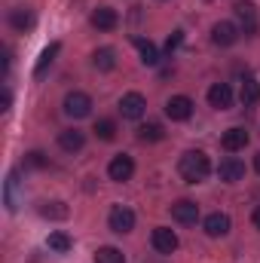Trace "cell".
I'll return each instance as SVG.
<instances>
[{
    "instance_id": "6da1fadb",
    "label": "cell",
    "mask_w": 260,
    "mask_h": 263,
    "mask_svg": "<svg viewBox=\"0 0 260 263\" xmlns=\"http://www.w3.org/2000/svg\"><path fill=\"white\" fill-rule=\"evenodd\" d=\"M178 175L187 181V184H202L208 175H211V162L202 150H187L181 159H178Z\"/></svg>"
},
{
    "instance_id": "7a4b0ae2",
    "label": "cell",
    "mask_w": 260,
    "mask_h": 263,
    "mask_svg": "<svg viewBox=\"0 0 260 263\" xmlns=\"http://www.w3.org/2000/svg\"><path fill=\"white\" fill-rule=\"evenodd\" d=\"M233 12H236V18L242 22V31H245L248 37H254L260 31V12L251 0H236V3H233Z\"/></svg>"
},
{
    "instance_id": "3957f363",
    "label": "cell",
    "mask_w": 260,
    "mask_h": 263,
    "mask_svg": "<svg viewBox=\"0 0 260 263\" xmlns=\"http://www.w3.org/2000/svg\"><path fill=\"white\" fill-rule=\"evenodd\" d=\"M107 227H110V233H117V236L132 233V230H135V211L126 208V205H114L110 214H107Z\"/></svg>"
},
{
    "instance_id": "277c9868",
    "label": "cell",
    "mask_w": 260,
    "mask_h": 263,
    "mask_svg": "<svg viewBox=\"0 0 260 263\" xmlns=\"http://www.w3.org/2000/svg\"><path fill=\"white\" fill-rule=\"evenodd\" d=\"M65 114L70 120H86L92 114V98L86 92H67L65 95Z\"/></svg>"
},
{
    "instance_id": "5b68a950",
    "label": "cell",
    "mask_w": 260,
    "mask_h": 263,
    "mask_svg": "<svg viewBox=\"0 0 260 263\" xmlns=\"http://www.w3.org/2000/svg\"><path fill=\"white\" fill-rule=\"evenodd\" d=\"M120 114H123V120H141L147 114V98L141 92H126L120 98Z\"/></svg>"
},
{
    "instance_id": "8992f818",
    "label": "cell",
    "mask_w": 260,
    "mask_h": 263,
    "mask_svg": "<svg viewBox=\"0 0 260 263\" xmlns=\"http://www.w3.org/2000/svg\"><path fill=\"white\" fill-rule=\"evenodd\" d=\"M190 114H193V98H187V95H172V98L165 101V117H169L172 123H184V120H190Z\"/></svg>"
},
{
    "instance_id": "52a82bcc",
    "label": "cell",
    "mask_w": 260,
    "mask_h": 263,
    "mask_svg": "<svg viewBox=\"0 0 260 263\" xmlns=\"http://www.w3.org/2000/svg\"><path fill=\"white\" fill-rule=\"evenodd\" d=\"M150 242H153V251L156 254H175L178 251V233L175 230H169V227H156L153 230V236H150Z\"/></svg>"
},
{
    "instance_id": "ba28073f",
    "label": "cell",
    "mask_w": 260,
    "mask_h": 263,
    "mask_svg": "<svg viewBox=\"0 0 260 263\" xmlns=\"http://www.w3.org/2000/svg\"><path fill=\"white\" fill-rule=\"evenodd\" d=\"M132 175H135V162H132V156L120 153V156H114V159H110V165H107V178H110V181L126 184Z\"/></svg>"
},
{
    "instance_id": "9c48e42d",
    "label": "cell",
    "mask_w": 260,
    "mask_h": 263,
    "mask_svg": "<svg viewBox=\"0 0 260 263\" xmlns=\"http://www.w3.org/2000/svg\"><path fill=\"white\" fill-rule=\"evenodd\" d=\"M217 178H220V181H227V184L242 181V178H245V162H242V159H236V156L220 159V165H217Z\"/></svg>"
},
{
    "instance_id": "30bf717a",
    "label": "cell",
    "mask_w": 260,
    "mask_h": 263,
    "mask_svg": "<svg viewBox=\"0 0 260 263\" xmlns=\"http://www.w3.org/2000/svg\"><path fill=\"white\" fill-rule=\"evenodd\" d=\"M172 217L178 223H184V227H193L196 220H199V205H196L193 199H178L172 205Z\"/></svg>"
},
{
    "instance_id": "8fae6325",
    "label": "cell",
    "mask_w": 260,
    "mask_h": 263,
    "mask_svg": "<svg viewBox=\"0 0 260 263\" xmlns=\"http://www.w3.org/2000/svg\"><path fill=\"white\" fill-rule=\"evenodd\" d=\"M34 25H37L34 9H28V6H15V9H9V28H12V31L25 34V31H31Z\"/></svg>"
},
{
    "instance_id": "7c38bea8",
    "label": "cell",
    "mask_w": 260,
    "mask_h": 263,
    "mask_svg": "<svg viewBox=\"0 0 260 263\" xmlns=\"http://www.w3.org/2000/svg\"><path fill=\"white\" fill-rule=\"evenodd\" d=\"M208 104H211L214 110H230V107H233V89H230L227 83H214V86L208 89Z\"/></svg>"
},
{
    "instance_id": "4fadbf2b",
    "label": "cell",
    "mask_w": 260,
    "mask_h": 263,
    "mask_svg": "<svg viewBox=\"0 0 260 263\" xmlns=\"http://www.w3.org/2000/svg\"><path fill=\"white\" fill-rule=\"evenodd\" d=\"M205 236H211V239H220V236H227L230 233V214H224V211H211L208 217H205Z\"/></svg>"
},
{
    "instance_id": "5bb4252c",
    "label": "cell",
    "mask_w": 260,
    "mask_h": 263,
    "mask_svg": "<svg viewBox=\"0 0 260 263\" xmlns=\"http://www.w3.org/2000/svg\"><path fill=\"white\" fill-rule=\"evenodd\" d=\"M220 147H224L227 153H239V150H245V147H248V132L239 129V126L227 129L224 135H220Z\"/></svg>"
},
{
    "instance_id": "9a60e30c",
    "label": "cell",
    "mask_w": 260,
    "mask_h": 263,
    "mask_svg": "<svg viewBox=\"0 0 260 263\" xmlns=\"http://www.w3.org/2000/svg\"><path fill=\"white\" fill-rule=\"evenodd\" d=\"M211 40H214V46H233L239 40V28L233 22H217L211 28Z\"/></svg>"
},
{
    "instance_id": "2e32d148",
    "label": "cell",
    "mask_w": 260,
    "mask_h": 263,
    "mask_svg": "<svg viewBox=\"0 0 260 263\" xmlns=\"http://www.w3.org/2000/svg\"><path fill=\"white\" fill-rule=\"evenodd\" d=\"M89 22H92V28H98V31H114V28L120 25V15H117V9H110V6H98Z\"/></svg>"
},
{
    "instance_id": "e0dca14e",
    "label": "cell",
    "mask_w": 260,
    "mask_h": 263,
    "mask_svg": "<svg viewBox=\"0 0 260 263\" xmlns=\"http://www.w3.org/2000/svg\"><path fill=\"white\" fill-rule=\"evenodd\" d=\"M62 52V43H49L43 52H40V59H37V65H34V77L37 80H43L46 77V70L52 67V62H55V55Z\"/></svg>"
},
{
    "instance_id": "ac0fdd59",
    "label": "cell",
    "mask_w": 260,
    "mask_h": 263,
    "mask_svg": "<svg viewBox=\"0 0 260 263\" xmlns=\"http://www.w3.org/2000/svg\"><path fill=\"white\" fill-rule=\"evenodd\" d=\"M83 144H86V135H83L80 129H65L62 135H59V147H62L65 153H80Z\"/></svg>"
},
{
    "instance_id": "d6986e66",
    "label": "cell",
    "mask_w": 260,
    "mask_h": 263,
    "mask_svg": "<svg viewBox=\"0 0 260 263\" xmlns=\"http://www.w3.org/2000/svg\"><path fill=\"white\" fill-rule=\"evenodd\" d=\"M3 205H6V211H15V208H18V172H9V175H6V184H3Z\"/></svg>"
},
{
    "instance_id": "ffe728a7",
    "label": "cell",
    "mask_w": 260,
    "mask_h": 263,
    "mask_svg": "<svg viewBox=\"0 0 260 263\" xmlns=\"http://www.w3.org/2000/svg\"><path fill=\"white\" fill-rule=\"evenodd\" d=\"M92 67L95 70H114L117 67V49H110V46H101V49H95L92 52Z\"/></svg>"
},
{
    "instance_id": "44dd1931",
    "label": "cell",
    "mask_w": 260,
    "mask_h": 263,
    "mask_svg": "<svg viewBox=\"0 0 260 263\" xmlns=\"http://www.w3.org/2000/svg\"><path fill=\"white\" fill-rule=\"evenodd\" d=\"M132 43H135L138 52H141V65H147V67L159 65V49H156L150 40H144V37H132Z\"/></svg>"
},
{
    "instance_id": "7402d4cb",
    "label": "cell",
    "mask_w": 260,
    "mask_h": 263,
    "mask_svg": "<svg viewBox=\"0 0 260 263\" xmlns=\"http://www.w3.org/2000/svg\"><path fill=\"white\" fill-rule=\"evenodd\" d=\"M239 98H242V104H245V107H251V104H257V101H260V83L254 80V77H245V80H242Z\"/></svg>"
},
{
    "instance_id": "603a6c76",
    "label": "cell",
    "mask_w": 260,
    "mask_h": 263,
    "mask_svg": "<svg viewBox=\"0 0 260 263\" xmlns=\"http://www.w3.org/2000/svg\"><path fill=\"white\" fill-rule=\"evenodd\" d=\"M162 138H165L162 123H144V126H138V141H144V144H156Z\"/></svg>"
},
{
    "instance_id": "cb8c5ba5",
    "label": "cell",
    "mask_w": 260,
    "mask_h": 263,
    "mask_svg": "<svg viewBox=\"0 0 260 263\" xmlns=\"http://www.w3.org/2000/svg\"><path fill=\"white\" fill-rule=\"evenodd\" d=\"M37 211H40L43 217H49V220H65L67 214H70L65 202H40V208H37Z\"/></svg>"
},
{
    "instance_id": "d4e9b609",
    "label": "cell",
    "mask_w": 260,
    "mask_h": 263,
    "mask_svg": "<svg viewBox=\"0 0 260 263\" xmlns=\"http://www.w3.org/2000/svg\"><path fill=\"white\" fill-rule=\"evenodd\" d=\"M95 263H126V254L120 248H114V245H101L95 251Z\"/></svg>"
},
{
    "instance_id": "484cf974",
    "label": "cell",
    "mask_w": 260,
    "mask_h": 263,
    "mask_svg": "<svg viewBox=\"0 0 260 263\" xmlns=\"http://www.w3.org/2000/svg\"><path fill=\"white\" fill-rule=\"evenodd\" d=\"M46 245H49L55 254H67V251H70V236H67V233H49Z\"/></svg>"
},
{
    "instance_id": "4316f807",
    "label": "cell",
    "mask_w": 260,
    "mask_h": 263,
    "mask_svg": "<svg viewBox=\"0 0 260 263\" xmlns=\"http://www.w3.org/2000/svg\"><path fill=\"white\" fill-rule=\"evenodd\" d=\"M92 132H95V138H101V141H114V138H117V123H114V120H98Z\"/></svg>"
},
{
    "instance_id": "83f0119b",
    "label": "cell",
    "mask_w": 260,
    "mask_h": 263,
    "mask_svg": "<svg viewBox=\"0 0 260 263\" xmlns=\"http://www.w3.org/2000/svg\"><path fill=\"white\" fill-rule=\"evenodd\" d=\"M25 165H28V168H46V165H49V159H46L40 150H31V153L25 156Z\"/></svg>"
},
{
    "instance_id": "f1b7e54d",
    "label": "cell",
    "mask_w": 260,
    "mask_h": 263,
    "mask_svg": "<svg viewBox=\"0 0 260 263\" xmlns=\"http://www.w3.org/2000/svg\"><path fill=\"white\" fill-rule=\"evenodd\" d=\"M181 40H184V31H175V34H172V37H169V43H165V52H169V55H172V52H175V49H178V46H181Z\"/></svg>"
},
{
    "instance_id": "f546056e",
    "label": "cell",
    "mask_w": 260,
    "mask_h": 263,
    "mask_svg": "<svg viewBox=\"0 0 260 263\" xmlns=\"http://www.w3.org/2000/svg\"><path fill=\"white\" fill-rule=\"evenodd\" d=\"M9 104H12V95H9V89H3V107L0 110H9Z\"/></svg>"
},
{
    "instance_id": "4dcf8cb0",
    "label": "cell",
    "mask_w": 260,
    "mask_h": 263,
    "mask_svg": "<svg viewBox=\"0 0 260 263\" xmlns=\"http://www.w3.org/2000/svg\"><path fill=\"white\" fill-rule=\"evenodd\" d=\"M251 223H254V227H257V230H260V205H257V208H254V214H251Z\"/></svg>"
},
{
    "instance_id": "1f68e13d",
    "label": "cell",
    "mask_w": 260,
    "mask_h": 263,
    "mask_svg": "<svg viewBox=\"0 0 260 263\" xmlns=\"http://www.w3.org/2000/svg\"><path fill=\"white\" fill-rule=\"evenodd\" d=\"M254 168H257V175H260V153L254 156Z\"/></svg>"
}]
</instances>
